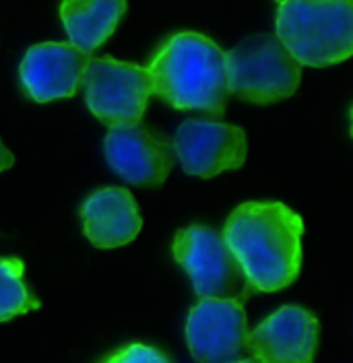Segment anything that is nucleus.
Returning <instances> with one entry per match:
<instances>
[{"mask_svg": "<svg viewBox=\"0 0 353 363\" xmlns=\"http://www.w3.org/2000/svg\"><path fill=\"white\" fill-rule=\"evenodd\" d=\"M304 221L287 204L242 203L232 211L223 238L254 291L289 287L302 269Z\"/></svg>", "mask_w": 353, "mask_h": 363, "instance_id": "1", "label": "nucleus"}, {"mask_svg": "<svg viewBox=\"0 0 353 363\" xmlns=\"http://www.w3.org/2000/svg\"><path fill=\"white\" fill-rule=\"evenodd\" d=\"M157 97L176 110L223 116L229 93L225 52L211 38L180 31L157 50L147 67Z\"/></svg>", "mask_w": 353, "mask_h": 363, "instance_id": "2", "label": "nucleus"}, {"mask_svg": "<svg viewBox=\"0 0 353 363\" xmlns=\"http://www.w3.org/2000/svg\"><path fill=\"white\" fill-rule=\"evenodd\" d=\"M277 40L300 67H332L353 52V0H275Z\"/></svg>", "mask_w": 353, "mask_h": 363, "instance_id": "3", "label": "nucleus"}, {"mask_svg": "<svg viewBox=\"0 0 353 363\" xmlns=\"http://www.w3.org/2000/svg\"><path fill=\"white\" fill-rule=\"evenodd\" d=\"M227 93L268 106L291 97L302 81L300 62L273 33H259L225 52Z\"/></svg>", "mask_w": 353, "mask_h": 363, "instance_id": "4", "label": "nucleus"}, {"mask_svg": "<svg viewBox=\"0 0 353 363\" xmlns=\"http://www.w3.org/2000/svg\"><path fill=\"white\" fill-rule=\"evenodd\" d=\"M172 254L192 281L200 299H236L242 301L254 291L227 246L223 233L207 225L180 229Z\"/></svg>", "mask_w": 353, "mask_h": 363, "instance_id": "5", "label": "nucleus"}, {"mask_svg": "<svg viewBox=\"0 0 353 363\" xmlns=\"http://www.w3.org/2000/svg\"><path fill=\"white\" fill-rule=\"evenodd\" d=\"M83 89L89 112L110 128L139 124L153 95L147 68L112 56L89 60Z\"/></svg>", "mask_w": 353, "mask_h": 363, "instance_id": "6", "label": "nucleus"}, {"mask_svg": "<svg viewBox=\"0 0 353 363\" xmlns=\"http://www.w3.org/2000/svg\"><path fill=\"white\" fill-rule=\"evenodd\" d=\"M172 147L184 172L205 180L240 169L248 153L244 128L199 118L184 120L178 126Z\"/></svg>", "mask_w": 353, "mask_h": 363, "instance_id": "7", "label": "nucleus"}, {"mask_svg": "<svg viewBox=\"0 0 353 363\" xmlns=\"http://www.w3.org/2000/svg\"><path fill=\"white\" fill-rule=\"evenodd\" d=\"M104 151L110 167L122 180L147 188H159L176 163L172 140L141 124L112 126Z\"/></svg>", "mask_w": 353, "mask_h": 363, "instance_id": "8", "label": "nucleus"}, {"mask_svg": "<svg viewBox=\"0 0 353 363\" xmlns=\"http://www.w3.org/2000/svg\"><path fill=\"white\" fill-rule=\"evenodd\" d=\"M248 320L242 301L200 299L186 318V342L199 363H234L246 349Z\"/></svg>", "mask_w": 353, "mask_h": 363, "instance_id": "9", "label": "nucleus"}, {"mask_svg": "<svg viewBox=\"0 0 353 363\" xmlns=\"http://www.w3.org/2000/svg\"><path fill=\"white\" fill-rule=\"evenodd\" d=\"M320 324L306 308L283 306L248 333L246 349L259 363H312Z\"/></svg>", "mask_w": 353, "mask_h": 363, "instance_id": "10", "label": "nucleus"}, {"mask_svg": "<svg viewBox=\"0 0 353 363\" xmlns=\"http://www.w3.org/2000/svg\"><path fill=\"white\" fill-rule=\"evenodd\" d=\"M87 65V54L70 42L31 45L19 67L23 91L38 104L72 97L83 85Z\"/></svg>", "mask_w": 353, "mask_h": 363, "instance_id": "11", "label": "nucleus"}, {"mask_svg": "<svg viewBox=\"0 0 353 363\" xmlns=\"http://www.w3.org/2000/svg\"><path fill=\"white\" fill-rule=\"evenodd\" d=\"M83 233L95 248L112 250L131 244L143 219L139 204L126 188H99L81 206Z\"/></svg>", "mask_w": 353, "mask_h": 363, "instance_id": "12", "label": "nucleus"}, {"mask_svg": "<svg viewBox=\"0 0 353 363\" xmlns=\"http://www.w3.org/2000/svg\"><path fill=\"white\" fill-rule=\"evenodd\" d=\"M126 15V0H63L60 19L70 44L91 54L106 44Z\"/></svg>", "mask_w": 353, "mask_h": 363, "instance_id": "13", "label": "nucleus"}, {"mask_svg": "<svg viewBox=\"0 0 353 363\" xmlns=\"http://www.w3.org/2000/svg\"><path fill=\"white\" fill-rule=\"evenodd\" d=\"M42 301L25 283V262L17 256H0V322L40 310Z\"/></svg>", "mask_w": 353, "mask_h": 363, "instance_id": "14", "label": "nucleus"}, {"mask_svg": "<svg viewBox=\"0 0 353 363\" xmlns=\"http://www.w3.org/2000/svg\"><path fill=\"white\" fill-rule=\"evenodd\" d=\"M104 363H170V359L155 347L133 342L112 353Z\"/></svg>", "mask_w": 353, "mask_h": 363, "instance_id": "15", "label": "nucleus"}, {"mask_svg": "<svg viewBox=\"0 0 353 363\" xmlns=\"http://www.w3.org/2000/svg\"><path fill=\"white\" fill-rule=\"evenodd\" d=\"M15 165V155L2 145V140H0V174L2 172H6V169H11Z\"/></svg>", "mask_w": 353, "mask_h": 363, "instance_id": "16", "label": "nucleus"}, {"mask_svg": "<svg viewBox=\"0 0 353 363\" xmlns=\"http://www.w3.org/2000/svg\"><path fill=\"white\" fill-rule=\"evenodd\" d=\"M234 363H259L256 359H238V362H234Z\"/></svg>", "mask_w": 353, "mask_h": 363, "instance_id": "17", "label": "nucleus"}]
</instances>
